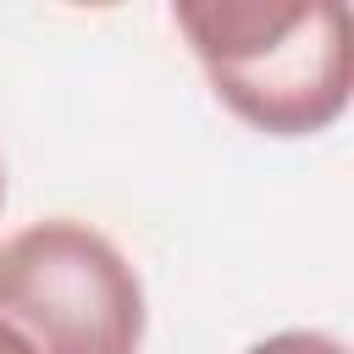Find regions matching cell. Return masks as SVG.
I'll return each mask as SVG.
<instances>
[{"mask_svg":"<svg viewBox=\"0 0 354 354\" xmlns=\"http://www.w3.org/2000/svg\"><path fill=\"white\" fill-rule=\"evenodd\" d=\"M216 100L271 138L326 133L348 111V6L337 0H177Z\"/></svg>","mask_w":354,"mask_h":354,"instance_id":"6da1fadb","label":"cell"},{"mask_svg":"<svg viewBox=\"0 0 354 354\" xmlns=\"http://www.w3.org/2000/svg\"><path fill=\"white\" fill-rule=\"evenodd\" d=\"M0 321L33 354H138L144 282L100 227L44 216L0 243Z\"/></svg>","mask_w":354,"mask_h":354,"instance_id":"7a4b0ae2","label":"cell"},{"mask_svg":"<svg viewBox=\"0 0 354 354\" xmlns=\"http://www.w3.org/2000/svg\"><path fill=\"white\" fill-rule=\"evenodd\" d=\"M243 354H348V348L326 332H271V337L249 343Z\"/></svg>","mask_w":354,"mask_h":354,"instance_id":"3957f363","label":"cell"},{"mask_svg":"<svg viewBox=\"0 0 354 354\" xmlns=\"http://www.w3.org/2000/svg\"><path fill=\"white\" fill-rule=\"evenodd\" d=\"M0 354H33V343H28L17 326H6V321H0Z\"/></svg>","mask_w":354,"mask_h":354,"instance_id":"277c9868","label":"cell"},{"mask_svg":"<svg viewBox=\"0 0 354 354\" xmlns=\"http://www.w3.org/2000/svg\"><path fill=\"white\" fill-rule=\"evenodd\" d=\"M0 205H6V166H0Z\"/></svg>","mask_w":354,"mask_h":354,"instance_id":"5b68a950","label":"cell"}]
</instances>
